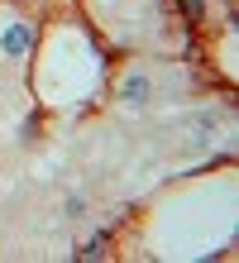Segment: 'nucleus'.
<instances>
[{"label":"nucleus","mask_w":239,"mask_h":263,"mask_svg":"<svg viewBox=\"0 0 239 263\" xmlns=\"http://www.w3.org/2000/svg\"><path fill=\"white\" fill-rule=\"evenodd\" d=\"M29 43H34V29H29L24 20H10L5 34H0V53H5V58H24Z\"/></svg>","instance_id":"1"},{"label":"nucleus","mask_w":239,"mask_h":263,"mask_svg":"<svg viewBox=\"0 0 239 263\" xmlns=\"http://www.w3.org/2000/svg\"><path fill=\"white\" fill-rule=\"evenodd\" d=\"M153 96V77L149 72H124V82H120V101H130V105H149Z\"/></svg>","instance_id":"2"},{"label":"nucleus","mask_w":239,"mask_h":263,"mask_svg":"<svg viewBox=\"0 0 239 263\" xmlns=\"http://www.w3.org/2000/svg\"><path fill=\"white\" fill-rule=\"evenodd\" d=\"M215 125H220V115H215V110H196V115H191V129H201V134H211Z\"/></svg>","instance_id":"3"},{"label":"nucleus","mask_w":239,"mask_h":263,"mask_svg":"<svg viewBox=\"0 0 239 263\" xmlns=\"http://www.w3.org/2000/svg\"><path fill=\"white\" fill-rule=\"evenodd\" d=\"M62 211H67L72 220H82V215H86V196H77V192H72L67 201H62Z\"/></svg>","instance_id":"4"},{"label":"nucleus","mask_w":239,"mask_h":263,"mask_svg":"<svg viewBox=\"0 0 239 263\" xmlns=\"http://www.w3.org/2000/svg\"><path fill=\"white\" fill-rule=\"evenodd\" d=\"M77 254H82V258H101V254H105V239L96 235V239H91V244H82V249H77Z\"/></svg>","instance_id":"5"},{"label":"nucleus","mask_w":239,"mask_h":263,"mask_svg":"<svg viewBox=\"0 0 239 263\" xmlns=\"http://www.w3.org/2000/svg\"><path fill=\"white\" fill-rule=\"evenodd\" d=\"M182 10L191 14V20H201V14H206V0H182Z\"/></svg>","instance_id":"6"}]
</instances>
